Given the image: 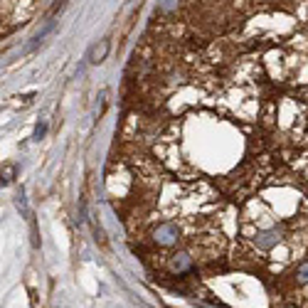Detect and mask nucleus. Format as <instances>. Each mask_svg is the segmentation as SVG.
<instances>
[{
  "label": "nucleus",
  "instance_id": "3",
  "mask_svg": "<svg viewBox=\"0 0 308 308\" xmlns=\"http://www.w3.org/2000/svg\"><path fill=\"white\" fill-rule=\"evenodd\" d=\"M168 269L173 271V274H185V271L193 269V256L188 254V251H178L173 254L170 259H168Z\"/></svg>",
  "mask_w": 308,
  "mask_h": 308
},
{
  "label": "nucleus",
  "instance_id": "8",
  "mask_svg": "<svg viewBox=\"0 0 308 308\" xmlns=\"http://www.w3.org/2000/svg\"><path fill=\"white\" fill-rule=\"evenodd\" d=\"M62 8H64V0H57V3H55V5H52V15H55V13H57V10H62Z\"/></svg>",
  "mask_w": 308,
  "mask_h": 308
},
{
  "label": "nucleus",
  "instance_id": "2",
  "mask_svg": "<svg viewBox=\"0 0 308 308\" xmlns=\"http://www.w3.org/2000/svg\"><path fill=\"white\" fill-rule=\"evenodd\" d=\"M153 239L160 247H175L180 242V227L175 222H163L153 230Z\"/></svg>",
  "mask_w": 308,
  "mask_h": 308
},
{
  "label": "nucleus",
  "instance_id": "1",
  "mask_svg": "<svg viewBox=\"0 0 308 308\" xmlns=\"http://www.w3.org/2000/svg\"><path fill=\"white\" fill-rule=\"evenodd\" d=\"M284 239H286L284 225H256L254 227L247 222V242L259 254H274L284 244Z\"/></svg>",
  "mask_w": 308,
  "mask_h": 308
},
{
  "label": "nucleus",
  "instance_id": "4",
  "mask_svg": "<svg viewBox=\"0 0 308 308\" xmlns=\"http://www.w3.org/2000/svg\"><path fill=\"white\" fill-rule=\"evenodd\" d=\"M109 50H111V42H109V39H99L97 45H92V47H89L86 59H89L92 64H101L104 59L109 57Z\"/></svg>",
  "mask_w": 308,
  "mask_h": 308
},
{
  "label": "nucleus",
  "instance_id": "6",
  "mask_svg": "<svg viewBox=\"0 0 308 308\" xmlns=\"http://www.w3.org/2000/svg\"><path fill=\"white\" fill-rule=\"evenodd\" d=\"M296 276H298V284H308V261L301 267V269H298V274H296Z\"/></svg>",
  "mask_w": 308,
  "mask_h": 308
},
{
  "label": "nucleus",
  "instance_id": "5",
  "mask_svg": "<svg viewBox=\"0 0 308 308\" xmlns=\"http://www.w3.org/2000/svg\"><path fill=\"white\" fill-rule=\"evenodd\" d=\"M15 178H18V165L15 163H5L0 168V188H8Z\"/></svg>",
  "mask_w": 308,
  "mask_h": 308
},
{
  "label": "nucleus",
  "instance_id": "7",
  "mask_svg": "<svg viewBox=\"0 0 308 308\" xmlns=\"http://www.w3.org/2000/svg\"><path fill=\"white\" fill-rule=\"evenodd\" d=\"M45 134H47V123H39L37 131H35V138L39 141V138H45Z\"/></svg>",
  "mask_w": 308,
  "mask_h": 308
}]
</instances>
